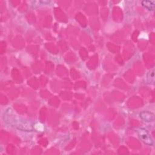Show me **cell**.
<instances>
[{
  "label": "cell",
  "instance_id": "1",
  "mask_svg": "<svg viewBox=\"0 0 155 155\" xmlns=\"http://www.w3.org/2000/svg\"><path fill=\"white\" fill-rule=\"evenodd\" d=\"M137 134L142 142L148 145H153V141L147 131L142 128H140L137 130Z\"/></svg>",
  "mask_w": 155,
  "mask_h": 155
},
{
  "label": "cell",
  "instance_id": "3",
  "mask_svg": "<svg viewBox=\"0 0 155 155\" xmlns=\"http://www.w3.org/2000/svg\"><path fill=\"white\" fill-rule=\"evenodd\" d=\"M142 5L149 10H153L154 8V4L151 1H142Z\"/></svg>",
  "mask_w": 155,
  "mask_h": 155
},
{
  "label": "cell",
  "instance_id": "2",
  "mask_svg": "<svg viewBox=\"0 0 155 155\" xmlns=\"http://www.w3.org/2000/svg\"><path fill=\"white\" fill-rule=\"evenodd\" d=\"M140 117L145 122H152L154 120V114L148 111H142L140 113Z\"/></svg>",
  "mask_w": 155,
  "mask_h": 155
}]
</instances>
